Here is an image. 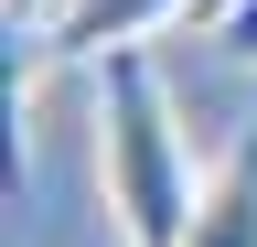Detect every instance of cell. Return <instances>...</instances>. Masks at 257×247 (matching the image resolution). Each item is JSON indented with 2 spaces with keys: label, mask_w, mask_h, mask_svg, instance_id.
Masks as SVG:
<instances>
[{
  "label": "cell",
  "mask_w": 257,
  "mask_h": 247,
  "mask_svg": "<svg viewBox=\"0 0 257 247\" xmlns=\"http://www.w3.org/2000/svg\"><path fill=\"white\" fill-rule=\"evenodd\" d=\"M96 194H107L118 247H182L204 204V161L182 140V108L161 86L150 43L96 65Z\"/></svg>",
  "instance_id": "cell-1"
},
{
  "label": "cell",
  "mask_w": 257,
  "mask_h": 247,
  "mask_svg": "<svg viewBox=\"0 0 257 247\" xmlns=\"http://www.w3.org/2000/svg\"><path fill=\"white\" fill-rule=\"evenodd\" d=\"M54 11H64V0H11V33H43Z\"/></svg>",
  "instance_id": "cell-5"
},
{
  "label": "cell",
  "mask_w": 257,
  "mask_h": 247,
  "mask_svg": "<svg viewBox=\"0 0 257 247\" xmlns=\"http://www.w3.org/2000/svg\"><path fill=\"white\" fill-rule=\"evenodd\" d=\"M225 43H236L246 65H257V0H236V22H225Z\"/></svg>",
  "instance_id": "cell-4"
},
{
  "label": "cell",
  "mask_w": 257,
  "mask_h": 247,
  "mask_svg": "<svg viewBox=\"0 0 257 247\" xmlns=\"http://www.w3.org/2000/svg\"><path fill=\"white\" fill-rule=\"evenodd\" d=\"M193 22H214V33H225V22H236V0H193Z\"/></svg>",
  "instance_id": "cell-6"
},
{
  "label": "cell",
  "mask_w": 257,
  "mask_h": 247,
  "mask_svg": "<svg viewBox=\"0 0 257 247\" xmlns=\"http://www.w3.org/2000/svg\"><path fill=\"white\" fill-rule=\"evenodd\" d=\"M161 22H193V0H64L43 33H11V43H32L43 65H107V54H140Z\"/></svg>",
  "instance_id": "cell-2"
},
{
  "label": "cell",
  "mask_w": 257,
  "mask_h": 247,
  "mask_svg": "<svg viewBox=\"0 0 257 247\" xmlns=\"http://www.w3.org/2000/svg\"><path fill=\"white\" fill-rule=\"evenodd\" d=\"M182 247H257V108H246V129L225 140V161L204 172V204H193Z\"/></svg>",
  "instance_id": "cell-3"
}]
</instances>
